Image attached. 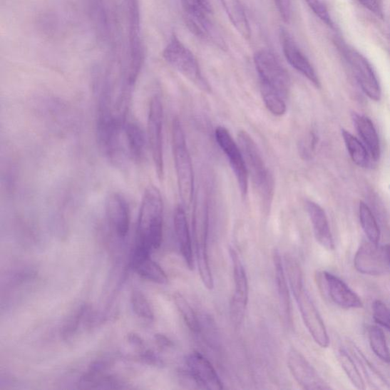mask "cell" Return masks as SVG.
<instances>
[{
    "mask_svg": "<svg viewBox=\"0 0 390 390\" xmlns=\"http://www.w3.org/2000/svg\"><path fill=\"white\" fill-rule=\"evenodd\" d=\"M285 267L291 286L289 287L307 330L319 347L327 349L330 344L329 334L325 323L307 291L299 265L293 258L287 257Z\"/></svg>",
    "mask_w": 390,
    "mask_h": 390,
    "instance_id": "6da1fadb",
    "label": "cell"
},
{
    "mask_svg": "<svg viewBox=\"0 0 390 390\" xmlns=\"http://www.w3.org/2000/svg\"><path fill=\"white\" fill-rule=\"evenodd\" d=\"M137 242L150 250L160 247L163 234V202L159 189L150 185L145 190L140 209Z\"/></svg>",
    "mask_w": 390,
    "mask_h": 390,
    "instance_id": "7a4b0ae2",
    "label": "cell"
},
{
    "mask_svg": "<svg viewBox=\"0 0 390 390\" xmlns=\"http://www.w3.org/2000/svg\"><path fill=\"white\" fill-rule=\"evenodd\" d=\"M237 140L246 160L248 173L252 178L256 191L261 197L264 210L270 211L274 194L273 175L267 168L257 144L250 133L245 130H240Z\"/></svg>",
    "mask_w": 390,
    "mask_h": 390,
    "instance_id": "3957f363",
    "label": "cell"
},
{
    "mask_svg": "<svg viewBox=\"0 0 390 390\" xmlns=\"http://www.w3.org/2000/svg\"><path fill=\"white\" fill-rule=\"evenodd\" d=\"M86 9L98 42L116 56L120 37L113 0H86Z\"/></svg>",
    "mask_w": 390,
    "mask_h": 390,
    "instance_id": "277c9868",
    "label": "cell"
},
{
    "mask_svg": "<svg viewBox=\"0 0 390 390\" xmlns=\"http://www.w3.org/2000/svg\"><path fill=\"white\" fill-rule=\"evenodd\" d=\"M208 229V199L205 189L202 188L199 193H197L195 200L193 219V239L200 279H202L206 288L212 289L215 284L207 254Z\"/></svg>",
    "mask_w": 390,
    "mask_h": 390,
    "instance_id": "5b68a950",
    "label": "cell"
},
{
    "mask_svg": "<svg viewBox=\"0 0 390 390\" xmlns=\"http://www.w3.org/2000/svg\"><path fill=\"white\" fill-rule=\"evenodd\" d=\"M172 145L178 192L185 207L192 205L195 193L193 162L181 121L175 118L172 128Z\"/></svg>",
    "mask_w": 390,
    "mask_h": 390,
    "instance_id": "8992f818",
    "label": "cell"
},
{
    "mask_svg": "<svg viewBox=\"0 0 390 390\" xmlns=\"http://www.w3.org/2000/svg\"><path fill=\"white\" fill-rule=\"evenodd\" d=\"M163 57L200 91L210 93L211 88L204 77L193 53L173 33L163 50Z\"/></svg>",
    "mask_w": 390,
    "mask_h": 390,
    "instance_id": "52a82bcc",
    "label": "cell"
},
{
    "mask_svg": "<svg viewBox=\"0 0 390 390\" xmlns=\"http://www.w3.org/2000/svg\"><path fill=\"white\" fill-rule=\"evenodd\" d=\"M129 24V58L125 76L127 82L135 86L144 62V48L141 36L139 0H125Z\"/></svg>",
    "mask_w": 390,
    "mask_h": 390,
    "instance_id": "ba28073f",
    "label": "cell"
},
{
    "mask_svg": "<svg viewBox=\"0 0 390 390\" xmlns=\"http://www.w3.org/2000/svg\"><path fill=\"white\" fill-rule=\"evenodd\" d=\"M254 63L260 86L272 88L287 98L291 91V77L275 54L269 50L258 51L254 55Z\"/></svg>",
    "mask_w": 390,
    "mask_h": 390,
    "instance_id": "9c48e42d",
    "label": "cell"
},
{
    "mask_svg": "<svg viewBox=\"0 0 390 390\" xmlns=\"http://www.w3.org/2000/svg\"><path fill=\"white\" fill-rule=\"evenodd\" d=\"M147 137L155 172L160 180L164 177L163 106L162 98L155 94L150 99Z\"/></svg>",
    "mask_w": 390,
    "mask_h": 390,
    "instance_id": "30bf717a",
    "label": "cell"
},
{
    "mask_svg": "<svg viewBox=\"0 0 390 390\" xmlns=\"http://www.w3.org/2000/svg\"><path fill=\"white\" fill-rule=\"evenodd\" d=\"M343 56L349 63L363 92L374 101H380L381 88L369 61L359 51L350 48L341 42H337Z\"/></svg>",
    "mask_w": 390,
    "mask_h": 390,
    "instance_id": "8fae6325",
    "label": "cell"
},
{
    "mask_svg": "<svg viewBox=\"0 0 390 390\" xmlns=\"http://www.w3.org/2000/svg\"><path fill=\"white\" fill-rule=\"evenodd\" d=\"M185 24L193 34L205 41L212 42L221 50L227 47L224 38L204 10L198 7L191 0H183Z\"/></svg>",
    "mask_w": 390,
    "mask_h": 390,
    "instance_id": "7c38bea8",
    "label": "cell"
},
{
    "mask_svg": "<svg viewBox=\"0 0 390 390\" xmlns=\"http://www.w3.org/2000/svg\"><path fill=\"white\" fill-rule=\"evenodd\" d=\"M215 139L219 147L226 155L231 169L237 178L241 195L243 198L248 194V170L242 150L232 138L229 130L222 126L215 130Z\"/></svg>",
    "mask_w": 390,
    "mask_h": 390,
    "instance_id": "4fadbf2b",
    "label": "cell"
},
{
    "mask_svg": "<svg viewBox=\"0 0 390 390\" xmlns=\"http://www.w3.org/2000/svg\"><path fill=\"white\" fill-rule=\"evenodd\" d=\"M232 265L234 292L230 302L231 320L236 327H240L244 319L248 304L249 284L246 270L238 253L230 249Z\"/></svg>",
    "mask_w": 390,
    "mask_h": 390,
    "instance_id": "5bb4252c",
    "label": "cell"
},
{
    "mask_svg": "<svg viewBox=\"0 0 390 390\" xmlns=\"http://www.w3.org/2000/svg\"><path fill=\"white\" fill-rule=\"evenodd\" d=\"M287 366L297 384L304 389H329L331 387L319 375L304 356L295 349L289 350Z\"/></svg>",
    "mask_w": 390,
    "mask_h": 390,
    "instance_id": "9a60e30c",
    "label": "cell"
},
{
    "mask_svg": "<svg viewBox=\"0 0 390 390\" xmlns=\"http://www.w3.org/2000/svg\"><path fill=\"white\" fill-rule=\"evenodd\" d=\"M187 374L200 389L221 390L224 385L215 367L202 354L193 351L186 358Z\"/></svg>",
    "mask_w": 390,
    "mask_h": 390,
    "instance_id": "2e32d148",
    "label": "cell"
},
{
    "mask_svg": "<svg viewBox=\"0 0 390 390\" xmlns=\"http://www.w3.org/2000/svg\"><path fill=\"white\" fill-rule=\"evenodd\" d=\"M354 264L356 271L367 275L384 274L390 267L384 248L371 242L363 243L356 251Z\"/></svg>",
    "mask_w": 390,
    "mask_h": 390,
    "instance_id": "e0dca14e",
    "label": "cell"
},
{
    "mask_svg": "<svg viewBox=\"0 0 390 390\" xmlns=\"http://www.w3.org/2000/svg\"><path fill=\"white\" fill-rule=\"evenodd\" d=\"M280 36L283 53L289 64L305 76L314 86L319 88L320 82L314 66L298 47L292 35L286 29H282Z\"/></svg>",
    "mask_w": 390,
    "mask_h": 390,
    "instance_id": "ac0fdd59",
    "label": "cell"
},
{
    "mask_svg": "<svg viewBox=\"0 0 390 390\" xmlns=\"http://www.w3.org/2000/svg\"><path fill=\"white\" fill-rule=\"evenodd\" d=\"M106 215L111 230L120 239H125L130 230V207L126 198L119 194H111L106 199Z\"/></svg>",
    "mask_w": 390,
    "mask_h": 390,
    "instance_id": "d6986e66",
    "label": "cell"
},
{
    "mask_svg": "<svg viewBox=\"0 0 390 390\" xmlns=\"http://www.w3.org/2000/svg\"><path fill=\"white\" fill-rule=\"evenodd\" d=\"M151 251L136 244L131 256V267L133 271L151 282L166 284L168 277L162 267L150 258Z\"/></svg>",
    "mask_w": 390,
    "mask_h": 390,
    "instance_id": "ffe728a7",
    "label": "cell"
},
{
    "mask_svg": "<svg viewBox=\"0 0 390 390\" xmlns=\"http://www.w3.org/2000/svg\"><path fill=\"white\" fill-rule=\"evenodd\" d=\"M328 294L334 303L344 309H359L363 303L358 294L345 284L339 277L332 273H322Z\"/></svg>",
    "mask_w": 390,
    "mask_h": 390,
    "instance_id": "44dd1931",
    "label": "cell"
},
{
    "mask_svg": "<svg viewBox=\"0 0 390 390\" xmlns=\"http://www.w3.org/2000/svg\"><path fill=\"white\" fill-rule=\"evenodd\" d=\"M305 205L316 240L323 248L328 251H333L335 250V242H334L325 210L309 200H307Z\"/></svg>",
    "mask_w": 390,
    "mask_h": 390,
    "instance_id": "7402d4cb",
    "label": "cell"
},
{
    "mask_svg": "<svg viewBox=\"0 0 390 390\" xmlns=\"http://www.w3.org/2000/svg\"><path fill=\"white\" fill-rule=\"evenodd\" d=\"M126 149L131 163L139 164L146 158L148 137L135 121L127 120L125 126Z\"/></svg>",
    "mask_w": 390,
    "mask_h": 390,
    "instance_id": "603a6c76",
    "label": "cell"
},
{
    "mask_svg": "<svg viewBox=\"0 0 390 390\" xmlns=\"http://www.w3.org/2000/svg\"><path fill=\"white\" fill-rule=\"evenodd\" d=\"M174 228L178 247L189 270H193L195 260L193 251V242L189 230L185 209L178 206L174 213Z\"/></svg>",
    "mask_w": 390,
    "mask_h": 390,
    "instance_id": "cb8c5ba5",
    "label": "cell"
},
{
    "mask_svg": "<svg viewBox=\"0 0 390 390\" xmlns=\"http://www.w3.org/2000/svg\"><path fill=\"white\" fill-rule=\"evenodd\" d=\"M273 256L275 282L281 307L287 322L288 324H292V300L291 296H289L282 255L279 252L275 250Z\"/></svg>",
    "mask_w": 390,
    "mask_h": 390,
    "instance_id": "d4e9b609",
    "label": "cell"
},
{
    "mask_svg": "<svg viewBox=\"0 0 390 390\" xmlns=\"http://www.w3.org/2000/svg\"><path fill=\"white\" fill-rule=\"evenodd\" d=\"M353 120L359 135L374 160L381 158V150L380 140L371 120L366 116L354 114Z\"/></svg>",
    "mask_w": 390,
    "mask_h": 390,
    "instance_id": "484cf974",
    "label": "cell"
},
{
    "mask_svg": "<svg viewBox=\"0 0 390 390\" xmlns=\"http://www.w3.org/2000/svg\"><path fill=\"white\" fill-rule=\"evenodd\" d=\"M232 25L246 39L251 38V29L240 0H220Z\"/></svg>",
    "mask_w": 390,
    "mask_h": 390,
    "instance_id": "4316f807",
    "label": "cell"
},
{
    "mask_svg": "<svg viewBox=\"0 0 390 390\" xmlns=\"http://www.w3.org/2000/svg\"><path fill=\"white\" fill-rule=\"evenodd\" d=\"M342 135L352 161L360 167L369 163V152L365 145L347 130H342Z\"/></svg>",
    "mask_w": 390,
    "mask_h": 390,
    "instance_id": "83f0119b",
    "label": "cell"
},
{
    "mask_svg": "<svg viewBox=\"0 0 390 390\" xmlns=\"http://www.w3.org/2000/svg\"><path fill=\"white\" fill-rule=\"evenodd\" d=\"M359 217L361 227L369 242L379 246L381 240V230L370 207L361 202L359 206Z\"/></svg>",
    "mask_w": 390,
    "mask_h": 390,
    "instance_id": "f1b7e54d",
    "label": "cell"
},
{
    "mask_svg": "<svg viewBox=\"0 0 390 390\" xmlns=\"http://www.w3.org/2000/svg\"><path fill=\"white\" fill-rule=\"evenodd\" d=\"M369 339L374 353L385 363H390V350L384 331L376 326L369 328Z\"/></svg>",
    "mask_w": 390,
    "mask_h": 390,
    "instance_id": "f546056e",
    "label": "cell"
},
{
    "mask_svg": "<svg viewBox=\"0 0 390 390\" xmlns=\"http://www.w3.org/2000/svg\"><path fill=\"white\" fill-rule=\"evenodd\" d=\"M260 92L265 107L273 116L282 117L286 114V98L273 89L265 86H260Z\"/></svg>",
    "mask_w": 390,
    "mask_h": 390,
    "instance_id": "4dcf8cb0",
    "label": "cell"
},
{
    "mask_svg": "<svg viewBox=\"0 0 390 390\" xmlns=\"http://www.w3.org/2000/svg\"><path fill=\"white\" fill-rule=\"evenodd\" d=\"M338 358L344 373L347 374L355 388L364 389L365 383L364 379L351 356L347 351L340 350Z\"/></svg>",
    "mask_w": 390,
    "mask_h": 390,
    "instance_id": "1f68e13d",
    "label": "cell"
},
{
    "mask_svg": "<svg viewBox=\"0 0 390 390\" xmlns=\"http://www.w3.org/2000/svg\"><path fill=\"white\" fill-rule=\"evenodd\" d=\"M174 298L176 307L180 312L188 329L194 333H198L200 329L199 320L191 305L180 294H176Z\"/></svg>",
    "mask_w": 390,
    "mask_h": 390,
    "instance_id": "d6a6232c",
    "label": "cell"
},
{
    "mask_svg": "<svg viewBox=\"0 0 390 390\" xmlns=\"http://www.w3.org/2000/svg\"><path fill=\"white\" fill-rule=\"evenodd\" d=\"M131 304L133 311L140 318L152 321L153 311L146 297L139 289H135L131 295Z\"/></svg>",
    "mask_w": 390,
    "mask_h": 390,
    "instance_id": "836d02e7",
    "label": "cell"
},
{
    "mask_svg": "<svg viewBox=\"0 0 390 390\" xmlns=\"http://www.w3.org/2000/svg\"><path fill=\"white\" fill-rule=\"evenodd\" d=\"M373 318L377 324L390 332V308L381 300H375L372 305Z\"/></svg>",
    "mask_w": 390,
    "mask_h": 390,
    "instance_id": "e575fe53",
    "label": "cell"
},
{
    "mask_svg": "<svg viewBox=\"0 0 390 390\" xmlns=\"http://www.w3.org/2000/svg\"><path fill=\"white\" fill-rule=\"evenodd\" d=\"M307 4L314 14L326 25L333 28V22L329 13L327 6L322 0H305Z\"/></svg>",
    "mask_w": 390,
    "mask_h": 390,
    "instance_id": "d590c367",
    "label": "cell"
},
{
    "mask_svg": "<svg viewBox=\"0 0 390 390\" xmlns=\"http://www.w3.org/2000/svg\"><path fill=\"white\" fill-rule=\"evenodd\" d=\"M359 356L362 369L371 384L376 385L377 387L386 385L384 379L376 371L371 363L364 358V356L361 353L359 354Z\"/></svg>",
    "mask_w": 390,
    "mask_h": 390,
    "instance_id": "8d00e7d4",
    "label": "cell"
},
{
    "mask_svg": "<svg viewBox=\"0 0 390 390\" xmlns=\"http://www.w3.org/2000/svg\"><path fill=\"white\" fill-rule=\"evenodd\" d=\"M359 1L376 16L381 19H384V13L382 0H359Z\"/></svg>",
    "mask_w": 390,
    "mask_h": 390,
    "instance_id": "74e56055",
    "label": "cell"
},
{
    "mask_svg": "<svg viewBox=\"0 0 390 390\" xmlns=\"http://www.w3.org/2000/svg\"><path fill=\"white\" fill-rule=\"evenodd\" d=\"M283 21L288 24L292 17V0H274Z\"/></svg>",
    "mask_w": 390,
    "mask_h": 390,
    "instance_id": "f35d334b",
    "label": "cell"
},
{
    "mask_svg": "<svg viewBox=\"0 0 390 390\" xmlns=\"http://www.w3.org/2000/svg\"><path fill=\"white\" fill-rule=\"evenodd\" d=\"M191 1L204 10L206 14H213V8L209 0H191Z\"/></svg>",
    "mask_w": 390,
    "mask_h": 390,
    "instance_id": "ab89813d",
    "label": "cell"
},
{
    "mask_svg": "<svg viewBox=\"0 0 390 390\" xmlns=\"http://www.w3.org/2000/svg\"><path fill=\"white\" fill-rule=\"evenodd\" d=\"M316 137L314 135H312L311 138L309 140V149H311V150H313L315 147V138ZM307 143H303V148H300V151L302 152V155H305V157H308L309 155V150H307Z\"/></svg>",
    "mask_w": 390,
    "mask_h": 390,
    "instance_id": "60d3db41",
    "label": "cell"
},
{
    "mask_svg": "<svg viewBox=\"0 0 390 390\" xmlns=\"http://www.w3.org/2000/svg\"><path fill=\"white\" fill-rule=\"evenodd\" d=\"M155 339H157V342L163 348H170L173 347L172 342L168 338H166L163 335H158L155 337Z\"/></svg>",
    "mask_w": 390,
    "mask_h": 390,
    "instance_id": "b9f144b4",
    "label": "cell"
},
{
    "mask_svg": "<svg viewBox=\"0 0 390 390\" xmlns=\"http://www.w3.org/2000/svg\"><path fill=\"white\" fill-rule=\"evenodd\" d=\"M384 250L386 251L387 259L390 265V245H386V246L384 247Z\"/></svg>",
    "mask_w": 390,
    "mask_h": 390,
    "instance_id": "7bdbcfd3",
    "label": "cell"
}]
</instances>
